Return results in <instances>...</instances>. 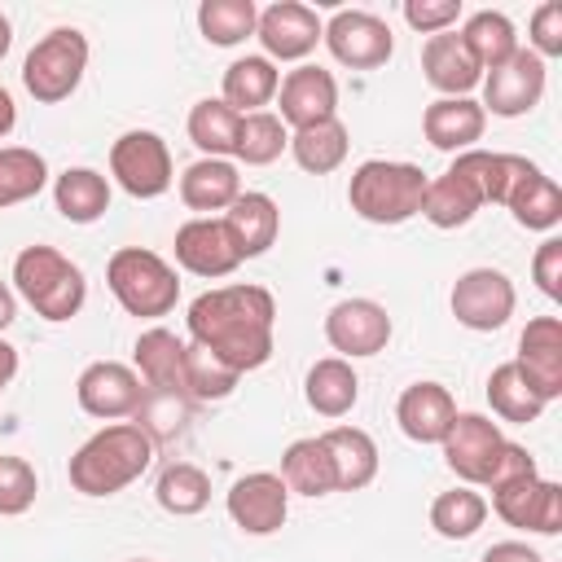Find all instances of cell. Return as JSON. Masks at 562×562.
I'll return each mask as SVG.
<instances>
[{
    "mask_svg": "<svg viewBox=\"0 0 562 562\" xmlns=\"http://www.w3.org/2000/svg\"><path fill=\"white\" fill-rule=\"evenodd\" d=\"M13 373H18V347L0 338V395H4V386L13 382Z\"/></svg>",
    "mask_w": 562,
    "mask_h": 562,
    "instance_id": "48",
    "label": "cell"
},
{
    "mask_svg": "<svg viewBox=\"0 0 562 562\" xmlns=\"http://www.w3.org/2000/svg\"><path fill=\"white\" fill-rule=\"evenodd\" d=\"M422 193H426V171L417 162L369 158L347 180V202L369 224H404V220H413L422 211Z\"/></svg>",
    "mask_w": 562,
    "mask_h": 562,
    "instance_id": "3",
    "label": "cell"
},
{
    "mask_svg": "<svg viewBox=\"0 0 562 562\" xmlns=\"http://www.w3.org/2000/svg\"><path fill=\"white\" fill-rule=\"evenodd\" d=\"M255 22H259L255 0H202L198 4V31L215 48L241 44L246 35H255Z\"/></svg>",
    "mask_w": 562,
    "mask_h": 562,
    "instance_id": "39",
    "label": "cell"
},
{
    "mask_svg": "<svg viewBox=\"0 0 562 562\" xmlns=\"http://www.w3.org/2000/svg\"><path fill=\"white\" fill-rule=\"evenodd\" d=\"M189 140L206 154V158H228L237 149V127H241V114L233 105H224L220 97H202L193 110H189Z\"/></svg>",
    "mask_w": 562,
    "mask_h": 562,
    "instance_id": "37",
    "label": "cell"
},
{
    "mask_svg": "<svg viewBox=\"0 0 562 562\" xmlns=\"http://www.w3.org/2000/svg\"><path fill=\"white\" fill-rule=\"evenodd\" d=\"M531 277L540 285L544 299H562V237H544L536 246V259H531Z\"/></svg>",
    "mask_w": 562,
    "mask_h": 562,
    "instance_id": "46",
    "label": "cell"
},
{
    "mask_svg": "<svg viewBox=\"0 0 562 562\" xmlns=\"http://www.w3.org/2000/svg\"><path fill=\"white\" fill-rule=\"evenodd\" d=\"M544 97V61L531 48H518L505 66L483 75V114L492 110L496 119H518L531 114Z\"/></svg>",
    "mask_w": 562,
    "mask_h": 562,
    "instance_id": "13",
    "label": "cell"
},
{
    "mask_svg": "<svg viewBox=\"0 0 562 562\" xmlns=\"http://www.w3.org/2000/svg\"><path fill=\"white\" fill-rule=\"evenodd\" d=\"M422 75L430 88H439L443 97H465L470 88L483 83V70L479 61L465 53L461 35L457 31H439L422 44Z\"/></svg>",
    "mask_w": 562,
    "mask_h": 562,
    "instance_id": "23",
    "label": "cell"
},
{
    "mask_svg": "<svg viewBox=\"0 0 562 562\" xmlns=\"http://www.w3.org/2000/svg\"><path fill=\"white\" fill-rule=\"evenodd\" d=\"M452 417H457V404H452L448 386H439V382H413V386H404V395L395 404V422L413 443H439L448 435Z\"/></svg>",
    "mask_w": 562,
    "mask_h": 562,
    "instance_id": "22",
    "label": "cell"
},
{
    "mask_svg": "<svg viewBox=\"0 0 562 562\" xmlns=\"http://www.w3.org/2000/svg\"><path fill=\"white\" fill-rule=\"evenodd\" d=\"M13 290L35 307V316L44 321H70L83 299H88V281L83 268L75 259H66L53 246H26L13 259Z\"/></svg>",
    "mask_w": 562,
    "mask_h": 562,
    "instance_id": "4",
    "label": "cell"
},
{
    "mask_svg": "<svg viewBox=\"0 0 562 562\" xmlns=\"http://www.w3.org/2000/svg\"><path fill=\"white\" fill-rule=\"evenodd\" d=\"M351 140H347V127L338 119H325V123H312V127H299L290 132V154L294 162L307 171V176H329L342 167Z\"/></svg>",
    "mask_w": 562,
    "mask_h": 562,
    "instance_id": "34",
    "label": "cell"
},
{
    "mask_svg": "<svg viewBox=\"0 0 562 562\" xmlns=\"http://www.w3.org/2000/svg\"><path fill=\"white\" fill-rule=\"evenodd\" d=\"M439 448H443L448 470L461 483H487V474H492V465H496V457L505 448V435L483 413H457L448 435L439 439Z\"/></svg>",
    "mask_w": 562,
    "mask_h": 562,
    "instance_id": "11",
    "label": "cell"
},
{
    "mask_svg": "<svg viewBox=\"0 0 562 562\" xmlns=\"http://www.w3.org/2000/svg\"><path fill=\"white\" fill-rule=\"evenodd\" d=\"M83 70H88V40H83V31L57 26V31H48V35L26 53V61H22V83H26V92H31L40 105H57V101H66V97L79 88Z\"/></svg>",
    "mask_w": 562,
    "mask_h": 562,
    "instance_id": "6",
    "label": "cell"
},
{
    "mask_svg": "<svg viewBox=\"0 0 562 562\" xmlns=\"http://www.w3.org/2000/svg\"><path fill=\"white\" fill-rule=\"evenodd\" d=\"M237 193H241V176L228 158H198L180 176V202L189 211H202V215L228 211L237 202Z\"/></svg>",
    "mask_w": 562,
    "mask_h": 562,
    "instance_id": "27",
    "label": "cell"
},
{
    "mask_svg": "<svg viewBox=\"0 0 562 562\" xmlns=\"http://www.w3.org/2000/svg\"><path fill=\"white\" fill-rule=\"evenodd\" d=\"M44 184H48L44 154H35L26 145H4L0 149V211H9L18 202H31Z\"/></svg>",
    "mask_w": 562,
    "mask_h": 562,
    "instance_id": "38",
    "label": "cell"
},
{
    "mask_svg": "<svg viewBox=\"0 0 562 562\" xmlns=\"http://www.w3.org/2000/svg\"><path fill=\"white\" fill-rule=\"evenodd\" d=\"M457 35H461L465 53L479 61V70H496V66H505V61L518 53V31H514V22H509L501 9H479V13H470Z\"/></svg>",
    "mask_w": 562,
    "mask_h": 562,
    "instance_id": "30",
    "label": "cell"
},
{
    "mask_svg": "<svg viewBox=\"0 0 562 562\" xmlns=\"http://www.w3.org/2000/svg\"><path fill=\"white\" fill-rule=\"evenodd\" d=\"M492 509L518 531H536V536H558L562 531V487L553 479H540V470L518 474L509 483H496L492 487Z\"/></svg>",
    "mask_w": 562,
    "mask_h": 562,
    "instance_id": "8",
    "label": "cell"
},
{
    "mask_svg": "<svg viewBox=\"0 0 562 562\" xmlns=\"http://www.w3.org/2000/svg\"><path fill=\"white\" fill-rule=\"evenodd\" d=\"M501 206H509V215L531 228V233H549L562 220V189L553 184V176H544L536 162H527L522 154H514V171L505 184Z\"/></svg>",
    "mask_w": 562,
    "mask_h": 562,
    "instance_id": "17",
    "label": "cell"
},
{
    "mask_svg": "<svg viewBox=\"0 0 562 562\" xmlns=\"http://www.w3.org/2000/svg\"><path fill=\"white\" fill-rule=\"evenodd\" d=\"M176 263L184 272H193V277L215 281V277H228L241 263V255H237L224 220L198 215V220H189V224L176 228Z\"/></svg>",
    "mask_w": 562,
    "mask_h": 562,
    "instance_id": "18",
    "label": "cell"
},
{
    "mask_svg": "<svg viewBox=\"0 0 562 562\" xmlns=\"http://www.w3.org/2000/svg\"><path fill=\"white\" fill-rule=\"evenodd\" d=\"M483 522H487V501L470 487H452L430 501V527L443 540H470Z\"/></svg>",
    "mask_w": 562,
    "mask_h": 562,
    "instance_id": "42",
    "label": "cell"
},
{
    "mask_svg": "<svg viewBox=\"0 0 562 562\" xmlns=\"http://www.w3.org/2000/svg\"><path fill=\"white\" fill-rule=\"evenodd\" d=\"M105 285L110 294L119 299V307L127 316H140V321H154V316H167L180 299V277L176 268L145 250V246H123L110 255L105 263Z\"/></svg>",
    "mask_w": 562,
    "mask_h": 562,
    "instance_id": "5",
    "label": "cell"
},
{
    "mask_svg": "<svg viewBox=\"0 0 562 562\" xmlns=\"http://www.w3.org/2000/svg\"><path fill=\"white\" fill-rule=\"evenodd\" d=\"M531 53L544 61V57H562V0H544L536 13H531Z\"/></svg>",
    "mask_w": 562,
    "mask_h": 562,
    "instance_id": "45",
    "label": "cell"
},
{
    "mask_svg": "<svg viewBox=\"0 0 562 562\" xmlns=\"http://www.w3.org/2000/svg\"><path fill=\"white\" fill-rule=\"evenodd\" d=\"M35 492H40V479H35V465L26 457H0V518H18L35 505Z\"/></svg>",
    "mask_w": 562,
    "mask_h": 562,
    "instance_id": "43",
    "label": "cell"
},
{
    "mask_svg": "<svg viewBox=\"0 0 562 562\" xmlns=\"http://www.w3.org/2000/svg\"><path fill=\"white\" fill-rule=\"evenodd\" d=\"M329 461H334V492H360L378 479V443L360 426H329L321 435Z\"/></svg>",
    "mask_w": 562,
    "mask_h": 562,
    "instance_id": "25",
    "label": "cell"
},
{
    "mask_svg": "<svg viewBox=\"0 0 562 562\" xmlns=\"http://www.w3.org/2000/svg\"><path fill=\"white\" fill-rule=\"evenodd\" d=\"M136 373H140L145 391L189 400V391H184V342L171 329L154 325L136 338Z\"/></svg>",
    "mask_w": 562,
    "mask_h": 562,
    "instance_id": "26",
    "label": "cell"
},
{
    "mask_svg": "<svg viewBox=\"0 0 562 562\" xmlns=\"http://www.w3.org/2000/svg\"><path fill=\"white\" fill-rule=\"evenodd\" d=\"M487 404H492V413L501 422H514V426H527V422H536L544 413L540 391L522 378V369L514 360H505V364L492 369V378H487Z\"/></svg>",
    "mask_w": 562,
    "mask_h": 562,
    "instance_id": "35",
    "label": "cell"
},
{
    "mask_svg": "<svg viewBox=\"0 0 562 562\" xmlns=\"http://www.w3.org/2000/svg\"><path fill=\"white\" fill-rule=\"evenodd\" d=\"M448 303H452L457 325H465L474 334H492L514 316L518 294H514V281L501 268H470V272L457 277Z\"/></svg>",
    "mask_w": 562,
    "mask_h": 562,
    "instance_id": "10",
    "label": "cell"
},
{
    "mask_svg": "<svg viewBox=\"0 0 562 562\" xmlns=\"http://www.w3.org/2000/svg\"><path fill=\"white\" fill-rule=\"evenodd\" d=\"M224 505H228V518L246 536H272V531H281V522L290 514V487L281 483V474L255 470V474H241L228 487Z\"/></svg>",
    "mask_w": 562,
    "mask_h": 562,
    "instance_id": "15",
    "label": "cell"
},
{
    "mask_svg": "<svg viewBox=\"0 0 562 562\" xmlns=\"http://www.w3.org/2000/svg\"><path fill=\"white\" fill-rule=\"evenodd\" d=\"M321 31H325V22L316 18V9H307L299 0H277L255 22V40L263 44L268 61H303L321 44Z\"/></svg>",
    "mask_w": 562,
    "mask_h": 562,
    "instance_id": "14",
    "label": "cell"
},
{
    "mask_svg": "<svg viewBox=\"0 0 562 562\" xmlns=\"http://www.w3.org/2000/svg\"><path fill=\"white\" fill-rule=\"evenodd\" d=\"M479 562H544L531 544H522V540H501V544H492Z\"/></svg>",
    "mask_w": 562,
    "mask_h": 562,
    "instance_id": "47",
    "label": "cell"
},
{
    "mask_svg": "<svg viewBox=\"0 0 562 562\" xmlns=\"http://www.w3.org/2000/svg\"><path fill=\"white\" fill-rule=\"evenodd\" d=\"M277 101H281V123L285 127H312V123H325V119H338V83L329 70L321 66H294L281 88H277Z\"/></svg>",
    "mask_w": 562,
    "mask_h": 562,
    "instance_id": "19",
    "label": "cell"
},
{
    "mask_svg": "<svg viewBox=\"0 0 562 562\" xmlns=\"http://www.w3.org/2000/svg\"><path fill=\"white\" fill-rule=\"evenodd\" d=\"M237 378H241V373H237L233 364H224L211 347L184 342V391H189V400H198V404L224 400V395H233Z\"/></svg>",
    "mask_w": 562,
    "mask_h": 562,
    "instance_id": "41",
    "label": "cell"
},
{
    "mask_svg": "<svg viewBox=\"0 0 562 562\" xmlns=\"http://www.w3.org/2000/svg\"><path fill=\"white\" fill-rule=\"evenodd\" d=\"M281 483L299 496H329L334 492V461H329L321 435L294 439L281 452Z\"/></svg>",
    "mask_w": 562,
    "mask_h": 562,
    "instance_id": "33",
    "label": "cell"
},
{
    "mask_svg": "<svg viewBox=\"0 0 562 562\" xmlns=\"http://www.w3.org/2000/svg\"><path fill=\"white\" fill-rule=\"evenodd\" d=\"M303 395H307L312 413H321V417H342V413H351L356 400H360V378H356L351 360L325 356V360H316V364L307 369Z\"/></svg>",
    "mask_w": 562,
    "mask_h": 562,
    "instance_id": "29",
    "label": "cell"
},
{
    "mask_svg": "<svg viewBox=\"0 0 562 562\" xmlns=\"http://www.w3.org/2000/svg\"><path fill=\"white\" fill-rule=\"evenodd\" d=\"M404 22L417 31V35H439V31H452L457 18H461V0H404Z\"/></svg>",
    "mask_w": 562,
    "mask_h": 562,
    "instance_id": "44",
    "label": "cell"
},
{
    "mask_svg": "<svg viewBox=\"0 0 562 562\" xmlns=\"http://www.w3.org/2000/svg\"><path fill=\"white\" fill-rule=\"evenodd\" d=\"M522 378L540 391V400H558L562 395V321L558 316H536L527 321V329L518 334V360Z\"/></svg>",
    "mask_w": 562,
    "mask_h": 562,
    "instance_id": "20",
    "label": "cell"
},
{
    "mask_svg": "<svg viewBox=\"0 0 562 562\" xmlns=\"http://www.w3.org/2000/svg\"><path fill=\"white\" fill-rule=\"evenodd\" d=\"M281 88V70L268 57H237L224 70V105H233L237 114H259Z\"/></svg>",
    "mask_w": 562,
    "mask_h": 562,
    "instance_id": "32",
    "label": "cell"
},
{
    "mask_svg": "<svg viewBox=\"0 0 562 562\" xmlns=\"http://www.w3.org/2000/svg\"><path fill=\"white\" fill-rule=\"evenodd\" d=\"M479 211H483L479 189H474L465 176H457V171L448 167L439 180H426V193H422V211H417V215H426L435 228H461V224H470Z\"/></svg>",
    "mask_w": 562,
    "mask_h": 562,
    "instance_id": "31",
    "label": "cell"
},
{
    "mask_svg": "<svg viewBox=\"0 0 562 562\" xmlns=\"http://www.w3.org/2000/svg\"><path fill=\"white\" fill-rule=\"evenodd\" d=\"M13 316H18V299H13V290L0 281V329H9Z\"/></svg>",
    "mask_w": 562,
    "mask_h": 562,
    "instance_id": "50",
    "label": "cell"
},
{
    "mask_svg": "<svg viewBox=\"0 0 562 562\" xmlns=\"http://www.w3.org/2000/svg\"><path fill=\"white\" fill-rule=\"evenodd\" d=\"M224 228H228V237H233L241 259H259L281 233V211H277V202L268 193L241 189L237 202L224 211Z\"/></svg>",
    "mask_w": 562,
    "mask_h": 562,
    "instance_id": "24",
    "label": "cell"
},
{
    "mask_svg": "<svg viewBox=\"0 0 562 562\" xmlns=\"http://www.w3.org/2000/svg\"><path fill=\"white\" fill-rule=\"evenodd\" d=\"M13 123H18V105H13L9 88H0V140L13 132Z\"/></svg>",
    "mask_w": 562,
    "mask_h": 562,
    "instance_id": "49",
    "label": "cell"
},
{
    "mask_svg": "<svg viewBox=\"0 0 562 562\" xmlns=\"http://www.w3.org/2000/svg\"><path fill=\"white\" fill-rule=\"evenodd\" d=\"M483 127H487V114L479 101L470 97H439L426 105L422 114V132L435 149L443 154H465L474 149V140H483Z\"/></svg>",
    "mask_w": 562,
    "mask_h": 562,
    "instance_id": "21",
    "label": "cell"
},
{
    "mask_svg": "<svg viewBox=\"0 0 562 562\" xmlns=\"http://www.w3.org/2000/svg\"><path fill=\"white\" fill-rule=\"evenodd\" d=\"M285 149H290V127H285V123H281L272 110L241 114L233 158H241L246 167H268V162H277Z\"/></svg>",
    "mask_w": 562,
    "mask_h": 562,
    "instance_id": "40",
    "label": "cell"
},
{
    "mask_svg": "<svg viewBox=\"0 0 562 562\" xmlns=\"http://www.w3.org/2000/svg\"><path fill=\"white\" fill-rule=\"evenodd\" d=\"M325 338L342 360L378 356L391 342V316L373 299H342L325 316Z\"/></svg>",
    "mask_w": 562,
    "mask_h": 562,
    "instance_id": "16",
    "label": "cell"
},
{
    "mask_svg": "<svg viewBox=\"0 0 562 562\" xmlns=\"http://www.w3.org/2000/svg\"><path fill=\"white\" fill-rule=\"evenodd\" d=\"M110 176L119 180L123 193L149 202V198H162L176 180V167H171V149L158 132H123L114 145H110Z\"/></svg>",
    "mask_w": 562,
    "mask_h": 562,
    "instance_id": "7",
    "label": "cell"
},
{
    "mask_svg": "<svg viewBox=\"0 0 562 562\" xmlns=\"http://www.w3.org/2000/svg\"><path fill=\"white\" fill-rule=\"evenodd\" d=\"M75 400L88 417H101V422H119V417H132L145 400V386H140V373L132 364H119V360H92L79 382H75Z\"/></svg>",
    "mask_w": 562,
    "mask_h": 562,
    "instance_id": "12",
    "label": "cell"
},
{
    "mask_svg": "<svg viewBox=\"0 0 562 562\" xmlns=\"http://www.w3.org/2000/svg\"><path fill=\"white\" fill-rule=\"evenodd\" d=\"M154 501L176 518H193L211 505V479L193 461H171V465H162V474L154 483Z\"/></svg>",
    "mask_w": 562,
    "mask_h": 562,
    "instance_id": "36",
    "label": "cell"
},
{
    "mask_svg": "<svg viewBox=\"0 0 562 562\" xmlns=\"http://www.w3.org/2000/svg\"><path fill=\"white\" fill-rule=\"evenodd\" d=\"M9 44H13V22L0 13V61H4V53H9Z\"/></svg>",
    "mask_w": 562,
    "mask_h": 562,
    "instance_id": "51",
    "label": "cell"
},
{
    "mask_svg": "<svg viewBox=\"0 0 562 562\" xmlns=\"http://www.w3.org/2000/svg\"><path fill=\"white\" fill-rule=\"evenodd\" d=\"M136 562H149V558H136Z\"/></svg>",
    "mask_w": 562,
    "mask_h": 562,
    "instance_id": "52",
    "label": "cell"
},
{
    "mask_svg": "<svg viewBox=\"0 0 562 562\" xmlns=\"http://www.w3.org/2000/svg\"><path fill=\"white\" fill-rule=\"evenodd\" d=\"M189 334L193 342L211 347L237 373L263 369L272 360V325L277 303L263 285H220L189 303Z\"/></svg>",
    "mask_w": 562,
    "mask_h": 562,
    "instance_id": "1",
    "label": "cell"
},
{
    "mask_svg": "<svg viewBox=\"0 0 562 562\" xmlns=\"http://www.w3.org/2000/svg\"><path fill=\"white\" fill-rule=\"evenodd\" d=\"M325 48L334 53V61L351 66V70H378L391 61L395 53V40H391V26L369 13V9H338L325 31H321Z\"/></svg>",
    "mask_w": 562,
    "mask_h": 562,
    "instance_id": "9",
    "label": "cell"
},
{
    "mask_svg": "<svg viewBox=\"0 0 562 562\" xmlns=\"http://www.w3.org/2000/svg\"><path fill=\"white\" fill-rule=\"evenodd\" d=\"M149 461H154V439L136 422H114L79 443L66 474L70 487L83 496H114L127 483H136L149 470Z\"/></svg>",
    "mask_w": 562,
    "mask_h": 562,
    "instance_id": "2",
    "label": "cell"
},
{
    "mask_svg": "<svg viewBox=\"0 0 562 562\" xmlns=\"http://www.w3.org/2000/svg\"><path fill=\"white\" fill-rule=\"evenodd\" d=\"M53 206L70 224H97L110 211V180L92 167H66L53 180Z\"/></svg>",
    "mask_w": 562,
    "mask_h": 562,
    "instance_id": "28",
    "label": "cell"
}]
</instances>
